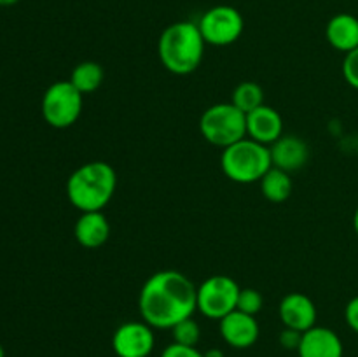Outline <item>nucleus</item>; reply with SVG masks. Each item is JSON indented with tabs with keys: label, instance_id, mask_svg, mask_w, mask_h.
<instances>
[{
	"label": "nucleus",
	"instance_id": "obj_15",
	"mask_svg": "<svg viewBox=\"0 0 358 357\" xmlns=\"http://www.w3.org/2000/svg\"><path fill=\"white\" fill-rule=\"evenodd\" d=\"M73 237L84 248H100L110 237V223L103 210L80 212L73 226Z\"/></svg>",
	"mask_w": 358,
	"mask_h": 357
},
{
	"label": "nucleus",
	"instance_id": "obj_27",
	"mask_svg": "<svg viewBox=\"0 0 358 357\" xmlns=\"http://www.w3.org/2000/svg\"><path fill=\"white\" fill-rule=\"evenodd\" d=\"M17 2H20V0H0V7H10Z\"/></svg>",
	"mask_w": 358,
	"mask_h": 357
},
{
	"label": "nucleus",
	"instance_id": "obj_29",
	"mask_svg": "<svg viewBox=\"0 0 358 357\" xmlns=\"http://www.w3.org/2000/svg\"><path fill=\"white\" fill-rule=\"evenodd\" d=\"M0 357H6V352H3V346L0 345Z\"/></svg>",
	"mask_w": 358,
	"mask_h": 357
},
{
	"label": "nucleus",
	"instance_id": "obj_26",
	"mask_svg": "<svg viewBox=\"0 0 358 357\" xmlns=\"http://www.w3.org/2000/svg\"><path fill=\"white\" fill-rule=\"evenodd\" d=\"M203 356H205V357H226V356H224L222 350L217 349V346H213V349H208L206 352H203Z\"/></svg>",
	"mask_w": 358,
	"mask_h": 357
},
{
	"label": "nucleus",
	"instance_id": "obj_11",
	"mask_svg": "<svg viewBox=\"0 0 358 357\" xmlns=\"http://www.w3.org/2000/svg\"><path fill=\"white\" fill-rule=\"evenodd\" d=\"M283 326L296 331L306 332L317 326V307L313 300L303 293H290L283 296L278 307Z\"/></svg>",
	"mask_w": 358,
	"mask_h": 357
},
{
	"label": "nucleus",
	"instance_id": "obj_14",
	"mask_svg": "<svg viewBox=\"0 0 358 357\" xmlns=\"http://www.w3.org/2000/svg\"><path fill=\"white\" fill-rule=\"evenodd\" d=\"M283 135V119L276 108L261 105L247 114V136L264 146H271Z\"/></svg>",
	"mask_w": 358,
	"mask_h": 357
},
{
	"label": "nucleus",
	"instance_id": "obj_1",
	"mask_svg": "<svg viewBox=\"0 0 358 357\" xmlns=\"http://www.w3.org/2000/svg\"><path fill=\"white\" fill-rule=\"evenodd\" d=\"M138 310L150 328L171 329L198 310V286L182 272L161 270L140 289Z\"/></svg>",
	"mask_w": 358,
	"mask_h": 357
},
{
	"label": "nucleus",
	"instance_id": "obj_9",
	"mask_svg": "<svg viewBox=\"0 0 358 357\" xmlns=\"http://www.w3.org/2000/svg\"><path fill=\"white\" fill-rule=\"evenodd\" d=\"M154 345V328H150L145 321L124 322L112 336V349L117 357H149Z\"/></svg>",
	"mask_w": 358,
	"mask_h": 357
},
{
	"label": "nucleus",
	"instance_id": "obj_24",
	"mask_svg": "<svg viewBox=\"0 0 358 357\" xmlns=\"http://www.w3.org/2000/svg\"><path fill=\"white\" fill-rule=\"evenodd\" d=\"M301 340H303V332L296 331V329H290V328H283V331L280 332V336H278V342L283 349L296 350V352L301 345Z\"/></svg>",
	"mask_w": 358,
	"mask_h": 357
},
{
	"label": "nucleus",
	"instance_id": "obj_19",
	"mask_svg": "<svg viewBox=\"0 0 358 357\" xmlns=\"http://www.w3.org/2000/svg\"><path fill=\"white\" fill-rule=\"evenodd\" d=\"M231 104L240 108L243 114H250L252 111L264 105V90L261 84L254 83V80H243L234 88Z\"/></svg>",
	"mask_w": 358,
	"mask_h": 357
},
{
	"label": "nucleus",
	"instance_id": "obj_3",
	"mask_svg": "<svg viewBox=\"0 0 358 357\" xmlns=\"http://www.w3.org/2000/svg\"><path fill=\"white\" fill-rule=\"evenodd\" d=\"M117 188L115 170L105 161H90L72 172L66 181L69 202L80 212L103 210Z\"/></svg>",
	"mask_w": 358,
	"mask_h": 357
},
{
	"label": "nucleus",
	"instance_id": "obj_22",
	"mask_svg": "<svg viewBox=\"0 0 358 357\" xmlns=\"http://www.w3.org/2000/svg\"><path fill=\"white\" fill-rule=\"evenodd\" d=\"M343 77L352 88L358 90V48L346 52L343 59Z\"/></svg>",
	"mask_w": 358,
	"mask_h": 357
},
{
	"label": "nucleus",
	"instance_id": "obj_21",
	"mask_svg": "<svg viewBox=\"0 0 358 357\" xmlns=\"http://www.w3.org/2000/svg\"><path fill=\"white\" fill-rule=\"evenodd\" d=\"M264 307V296L259 293L257 289H252V287H245L240 290V296H238L236 310L243 312L248 315H257L259 312Z\"/></svg>",
	"mask_w": 358,
	"mask_h": 357
},
{
	"label": "nucleus",
	"instance_id": "obj_6",
	"mask_svg": "<svg viewBox=\"0 0 358 357\" xmlns=\"http://www.w3.org/2000/svg\"><path fill=\"white\" fill-rule=\"evenodd\" d=\"M83 97L70 80H56L42 97V118L52 128H70L83 114Z\"/></svg>",
	"mask_w": 358,
	"mask_h": 357
},
{
	"label": "nucleus",
	"instance_id": "obj_8",
	"mask_svg": "<svg viewBox=\"0 0 358 357\" xmlns=\"http://www.w3.org/2000/svg\"><path fill=\"white\" fill-rule=\"evenodd\" d=\"M199 31L208 46L224 48L231 46L241 37L245 28V20L240 10L233 6L210 7L198 21Z\"/></svg>",
	"mask_w": 358,
	"mask_h": 357
},
{
	"label": "nucleus",
	"instance_id": "obj_2",
	"mask_svg": "<svg viewBox=\"0 0 358 357\" xmlns=\"http://www.w3.org/2000/svg\"><path fill=\"white\" fill-rule=\"evenodd\" d=\"M206 42L194 21H177L163 30L157 41V55L168 72L192 74L203 62Z\"/></svg>",
	"mask_w": 358,
	"mask_h": 357
},
{
	"label": "nucleus",
	"instance_id": "obj_7",
	"mask_svg": "<svg viewBox=\"0 0 358 357\" xmlns=\"http://www.w3.org/2000/svg\"><path fill=\"white\" fill-rule=\"evenodd\" d=\"M241 287L227 275H213L198 286V312L205 317L220 321L236 310Z\"/></svg>",
	"mask_w": 358,
	"mask_h": 357
},
{
	"label": "nucleus",
	"instance_id": "obj_10",
	"mask_svg": "<svg viewBox=\"0 0 358 357\" xmlns=\"http://www.w3.org/2000/svg\"><path fill=\"white\" fill-rule=\"evenodd\" d=\"M219 331L222 336L224 342L229 346L238 350L250 349L252 345H255V342L259 340V322L254 315L243 314L240 310L231 312L229 315H226L224 318H220Z\"/></svg>",
	"mask_w": 358,
	"mask_h": 357
},
{
	"label": "nucleus",
	"instance_id": "obj_18",
	"mask_svg": "<svg viewBox=\"0 0 358 357\" xmlns=\"http://www.w3.org/2000/svg\"><path fill=\"white\" fill-rule=\"evenodd\" d=\"M105 79L103 69H101L100 63L96 62H83L79 65H76V69L72 70V76H70V83L77 88L83 94L93 93L98 88L101 86Z\"/></svg>",
	"mask_w": 358,
	"mask_h": 357
},
{
	"label": "nucleus",
	"instance_id": "obj_17",
	"mask_svg": "<svg viewBox=\"0 0 358 357\" xmlns=\"http://www.w3.org/2000/svg\"><path fill=\"white\" fill-rule=\"evenodd\" d=\"M261 191L266 200L273 203H283L290 198L292 195V178H290L289 172H283L280 168L271 167L268 174L261 178Z\"/></svg>",
	"mask_w": 358,
	"mask_h": 357
},
{
	"label": "nucleus",
	"instance_id": "obj_28",
	"mask_svg": "<svg viewBox=\"0 0 358 357\" xmlns=\"http://www.w3.org/2000/svg\"><path fill=\"white\" fill-rule=\"evenodd\" d=\"M353 227H355V233L358 234V206H357L355 214H353Z\"/></svg>",
	"mask_w": 358,
	"mask_h": 357
},
{
	"label": "nucleus",
	"instance_id": "obj_4",
	"mask_svg": "<svg viewBox=\"0 0 358 357\" xmlns=\"http://www.w3.org/2000/svg\"><path fill=\"white\" fill-rule=\"evenodd\" d=\"M220 167L224 175L238 184L261 182V178L273 167L269 146L245 136L240 142L222 149Z\"/></svg>",
	"mask_w": 358,
	"mask_h": 357
},
{
	"label": "nucleus",
	"instance_id": "obj_5",
	"mask_svg": "<svg viewBox=\"0 0 358 357\" xmlns=\"http://www.w3.org/2000/svg\"><path fill=\"white\" fill-rule=\"evenodd\" d=\"M199 132L212 146L226 149L247 136V114L233 104H215L199 119Z\"/></svg>",
	"mask_w": 358,
	"mask_h": 357
},
{
	"label": "nucleus",
	"instance_id": "obj_16",
	"mask_svg": "<svg viewBox=\"0 0 358 357\" xmlns=\"http://www.w3.org/2000/svg\"><path fill=\"white\" fill-rule=\"evenodd\" d=\"M325 38L334 49L350 52L358 48V18L348 13H339L329 20Z\"/></svg>",
	"mask_w": 358,
	"mask_h": 357
},
{
	"label": "nucleus",
	"instance_id": "obj_13",
	"mask_svg": "<svg viewBox=\"0 0 358 357\" xmlns=\"http://www.w3.org/2000/svg\"><path fill=\"white\" fill-rule=\"evenodd\" d=\"M269 153L273 167L289 174L301 170L310 160V147L301 136L296 135H282L269 146Z\"/></svg>",
	"mask_w": 358,
	"mask_h": 357
},
{
	"label": "nucleus",
	"instance_id": "obj_12",
	"mask_svg": "<svg viewBox=\"0 0 358 357\" xmlns=\"http://www.w3.org/2000/svg\"><path fill=\"white\" fill-rule=\"evenodd\" d=\"M299 357H343L345 345L338 332L325 326H315L303 332V340L297 349Z\"/></svg>",
	"mask_w": 358,
	"mask_h": 357
},
{
	"label": "nucleus",
	"instance_id": "obj_20",
	"mask_svg": "<svg viewBox=\"0 0 358 357\" xmlns=\"http://www.w3.org/2000/svg\"><path fill=\"white\" fill-rule=\"evenodd\" d=\"M171 335H173L175 343H180V345L185 346H196L199 343V338H201V328H199L194 318L189 317L178 322L177 326H173Z\"/></svg>",
	"mask_w": 358,
	"mask_h": 357
},
{
	"label": "nucleus",
	"instance_id": "obj_25",
	"mask_svg": "<svg viewBox=\"0 0 358 357\" xmlns=\"http://www.w3.org/2000/svg\"><path fill=\"white\" fill-rule=\"evenodd\" d=\"M345 318L346 324L350 326V329L358 335V296L352 298V300L348 301V304H346Z\"/></svg>",
	"mask_w": 358,
	"mask_h": 357
},
{
	"label": "nucleus",
	"instance_id": "obj_23",
	"mask_svg": "<svg viewBox=\"0 0 358 357\" xmlns=\"http://www.w3.org/2000/svg\"><path fill=\"white\" fill-rule=\"evenodd\" d=\"M161 357H205L201 350H198L196 346H185L180 343H170L166 349L161 352Z\"/></svg>",
	"mask_w": 358,
	"mask_h": 357
}]
</instances>
